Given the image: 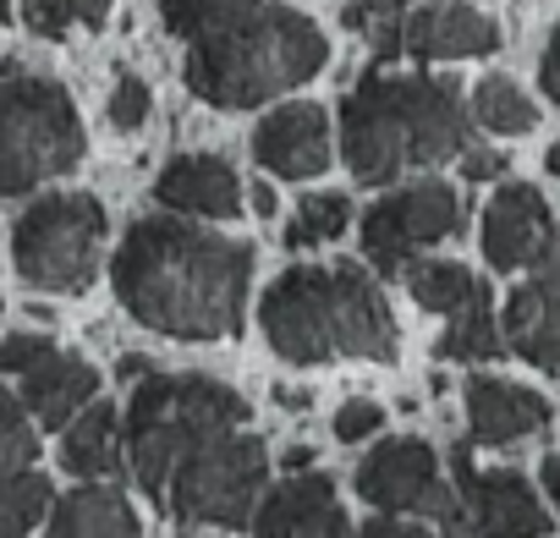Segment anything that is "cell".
<instances>
[{"mask_svg":"<svg viewBox=\"0 0 560 538\" xmlns=\"http://www.w3.org/2000/svg\"><path fill=\"white\" fill-rule=\"evenodd\" d=\"M253 533L264 538H287V533H314V538H330V533H352V516L336 494V478L325 472H292L280 489H269L253 511Z\"/></svg>","mask_w":560,"mask_h":538,"instance_id":"cell-16","label":"cell"},{"mask_svg":"<svg viewBox=\"0 0 560 538\" xmlns=\"http://www.w3.org/2000/svg\"><path fill=\"white\" fill-rule=\"evenodd\" d=\"M500 171H505V154L500 149H467L462 154V176L467 182H494Z\"/></svg>","mask_w":560,"mask_h":538,"instance_id":"cell-33","label":"cell"},{"mask_svg":"<svg viewBox=\"0 0 560 538\" xmlns=\"http://www.w3.org/2000/svg\"><path fill=\"white\" fill-rule=\"evenodd\" d=\"M45 511H56V489L45 472H0V533H28L45 522Z\"/></svg>","mask_w":560,"mask_h":538,"instance_id":"cell-24","label":"cell"},{"mask_svg":"<svg viewBox=\"0 0 560 538\" xmlns=\"http://www.w3.org/2000/svg\"><path fill=\"white\" fill-rule=\"evenodd\" d=\"M472 110H478V121L489 127V132H533L538 127V105L511 83V78H483L478 89H472Z\"/></svg>","mask_w":560,"mask_h":538,"instance_id":"cell-25","label":"cell"},{"mask_svg":"<svg viewBox=\"0 0 560 538\" xmlns=\"http://www.w3.org/2000/svg\"><path fill=\"white\" fill-rule=\"evenodd\" d=\"M110 121H116L121 132H138V127L149 121V83H143V78H121V83H116V94H110Z\"/></svg>","mask_w":560,"mask_h":538,"instance_id":"cell-30","label":"cell"},{"mask_svg":"<svg viewBox=\"0 0 560 538\" xmlns=\"http://www.w3.org/2000/svg\"><path fill=\"white\" fill-rule=\"evenodd\" d=\"M83 149L89 138L67 89L50 78H28L18 61H7V89H0V187L7 198H23L45 176H67Z\"/></svg>","mask_w":560,"mask_h":538,"instance_id":"cell-6","label":"cell"},{"mask_svg":"<svg viewBox=\"0 0 560 538\" xmlns=\"http://www.w3.org/2000/svg\"><path fill=\"white\" fill-rule=\"evenodd\" d=\"M253 7H264V0H160V23H165V34H176V39L192 45V39L236 23Z\"/></svg>","mask_w":560,"mask_h":538,"instance_id":"cell-27","label":"cell"},{"mask_svg":"<svg viewBox=\"0 0 560 538\" xmlns=\"http://www.w3.org/2000/svg\"><path fill=\"white\" fill-rule=\"evenodd\" d=\"M538 483H544V500L560 511V451H555V456H544V467H538Z\"/></svg>","mask_w":560,"mask_h":538,"instance_id":"cell-35","label":"cell"},{"mask_svg":"<svg viewBox=\"0 0 560 538\" xmlns=\"http://www.w3.org/2000/svg\"><path fill=\"white\" fill-rule=\"evenodd\" d=\"M280 461H287V472H308V467H314V445H292Z\"/></svg>","mask_w":560,"mask_h":538,"instance_id":"cell-39","label":"cell"},{"mask_svg":"<svg viewBox=\"0 0 560 538\" xmlns=\"http://www.w3.org/2000/svg\"><path fill=\"white\" fill-rule=\"evenodd\" d=\"M110 17V0H28V23L45 39H67V34H94Z\"/></svg>","mask_w":560,"mask_h":538,"instance_id":"cell-28","label":"cell"},{"mask_svg":"<svg viewBox=\"0 0 560 538\" xmlns=\"http://www.w3.org/2000/svg\"><path fill=\"white\" fill-rule=\"evenodd\" d=\"M154 198L176 214H203V220H236L242 214V176L220 154H171Z\"/></svg>","mask_w":560,"mask_h":538,"instance_id":"cell-17","label":"cell"},{"mask_svg":"<svg viewBox=\"0 0 560 538\" xmlns=\"http://www.w3.org/2000/svg\"><path fill=\"white\" fill-rule=\"evenodd\" d=\"M407 292H412V303L418 308H429V314H456V308H467L478 292H483V281L472 276L467 264H451V258H429V264H412L407 269Z\"/></svg>","mask_w":560,"mask_h":538,"instance_id":"cell-23","label":"cell"},{"mask_svg":"<svg viewBox=\"0 0 560 538\" xmlns=\"http://www.w3.org/2000/svg\"><path fill=\"white\" fill-rule=\"evenodd\" d=\"M401 50L412 61H462V56H494L500 23L462 0H434L401 17Z\"/></svg>","mask_w":560,"mask_h":538,"instance_id":"cell-14","label":"cell"},{"mask_svg":"<svg viewBox=\"0 0 560 538\" xmlns=\"http://www.w3.org/2000/svg\"><path fill=\"white\" fill-rule=\"evenodd\" d=\"M434 352L451 358V363H489V358L511 352V347H505V325H494V314H489V286H483L467 308L451 314V325H445V336H440Z\"/></svg>","mask_w":560,"mask_h":538,"instance_id":"cell-22","label":"cell"},{"mask_svg":"<svg viewBox=\"0 0 560 538\" xmlns=\"http://www.w3.org/2000/svg\"><path fill=\"white\" fill-rule=\"evenodd\" d=\"M121 456H127V445L116 434V407L110 401H89L61 434V467L72 478H105V472H116Z\"/></svg>","mask_w":560,"mask_h":538,"instance_id":"cell-21","label":"cell"},{"mask_svg":"<svg viewBox=\"0 0 560 538\" xmlns=\"http://www.w3.org/2000/svg\"><path fill=\"white\" fill-rule=\"evenodd\" d=\"M247 418H253V407L209 374H149V379H138L127 418H121V445H127V472L143 489V500L160 511L182 456L220 429H242Z\"/></svg>","mask_w":560,"mask_h":538,"instance_id":"cell-5","label":"cell"},{"mask_svg":"<svg viewBox=\"0 0 560 538\" xmlns=\"http://www.w3.org/2000/svg\"><path fill=\"white\" fill-rule=\"evenodd\" d=\"M247 203H253V214H258V220H269V214L280 209V198H275V187H269L264 176L253 182V192H247Z\"/></svg>","mask_w":560,"mask_h":538,"instance_id":"cell-36","label":"cell"},{"mask_svg":"<svg viewBox=\"0 0 560 538\" xmlns=\"http://www.w3.org/2000/svg\"><path fill=\"white\" fill-rule=\"evenodd\" d=\"M116 379H127V385H132V379H149V358H138V352H127V358L116 363Z\"/></svg>","mask_w":560,"mask_h":538,"instance_id":"cell-37","label":"cell"},{"mask_svg":"<svg viewBox=\"0 0 560 538\" xmlns=\"http://www.w3.org/2000/svg\"><path fill=\"white\" fill-rule=\"evenodd\" d=\"M105 203L94 192H45L12 225V264L28 292H89L100 276Z\"/></svg>","mask_w":560,"mask_h":538,"instance_id":"cell-7","label":"cell"},{"mask_svg":"<svg viewBox=\"0 0 560 538\" xmlns=\"http://www.w3.org/2000/svg\"><path fill=\"white\" fill-rule=\"evenodd\" d=\"M110 281L121 308L176 341H231L242 330L253 247L192 220H132L110 258Z\"/></svg>","mask_w":560,"mask_h":538,"instance_id":"cell-1","label":"cell"},{"mask_svg":"<svg viewBox=\"0 0 560 538\" xmlns=\"http://www.w3.org/2000/svg\"><path fill=\"white\" fill-rule=\"evenodd\" d=\"M478 242H483V264L505 269V276H511V269L544 264V258L560 247L555 220H549V203H544V192L527 187V182H500V192H494L489 209H483Z\"/></svg>","mask_w":560,"mask_h":538,"instance_id":"cell-12","label":"cell"},{"mask_svg":"<svg viewBox=\"0 0 560 538\" xmlns=\"http://www.w3.org/2000/svg\"><path fill=\"white\" fill-rule=\"evenodd\" d=\"M275 401L287 407V412H303V407H314V396H308V390H292V385H275Z\"/></svg>","mask_w":560,"mask_h":538,"instance_id":"cell-38","label":"cell"},{"mask_svg":"<svg viewBox=\"0 0 560 538\" xmlns=\"http://www.w3.org/2000/svg\"><path fill=\"white\" fill-rule=\"evenodd\" d=\"M385 429V407L380 401H369V396H352L341 412H336V440H369V434H380Z\"/></svg>","mask_w":560,"mask_h":538,"instance_id":"cell-31","label":"cell"},{"mask_svg":"<svg viewBox=\"0 0 560 538\" xmlns=\"http://www.w3.org/2000/svg\"><path fill=\"white\" fill-rule=\"evenodd\" d=\"M352 225V203L347 192H308L287 225V247L303 253V247H319V242H336L341 231Z\"/></svg>","mask_w":560,"mask_h":538,"instance_id":"cell-26","label":"cell"},{"mask_svg":"<svg viewBox=\"0 0 560 538\" xmlns=\"http://www.w3.org/2000/svg\"><path fill=\"white\" fill-rule=\"evenodd\" d=\"M467 220L462 209V192L445 187V182H412V187H396L385 192L369 214H363V253L380 276H396V269H412L423 247L456 236Z\"/></svg>","mask_w":560,"mask_h":538,"instance_id":"cell-10","label":"cell"},{"mask_svg":"<svg viewBox=\"0 0 560 538\" xmlns=\"http://www.w3.org/2000/svg\"><path fill=\"white\" fill-rule=\"evenodd\" d=\"M538 89H544V100H555V105H560V23H555L549 50H544V61H538Z\"/></svg>","mask_w":560,"mask_h":538,"instance_id":"cell-34","label":"cell"},{"mask_svg":"<svg viewBox=\"0 0 560 538\" xmlns=\"http://www.w3.org/2000/svg\"><path fill=\"white\" fill-rule=\"evenodd\" d=\"M50 352H56V347H50L45 336H28V330H12V336H7V352H0V363H7V374L18 379V374H28V369H34L39 358H50Z\"/></svg>","mask_w":560,"mask_h":538,"instance_id":"cell-32","label":"cell"},{"mask_svg":"<svg viewBox=\"0 0 560 538\" xmlns=\"http://www.w3.org/2000/svg\"><path fill=\"white\" fill-rule=\"evenodd\" d=\"M451 467H456V489L467 500V533H489V538H544V533H555L549 505L533 494V483L522 472H511V467L478 472L467 445L451 451Z\"/></svg>","mask_w":560,"mask_h":538,"instance_id":"cell-11","label":"cell"},{"mask_svg":"<svg viewBox=\"0 0 560 538\" xmlns=\"http://www.w3.org/2000/svg\"><path fill=\"white\" fill-rule=\"evenodd\" d=\"M34 412L23 401V390H7L0 401V472H23L34 456H39V440H34Z\"/></svg>","mask_w":560,"mask_h":538,"instance_id":"cell-29","label":"cell"},{"mask_svg":"<svg viewBox=\"0 0 560 538\" xmlns=\"http://www.w3.org/2000/svg\"><path fill=\"white\" fill-rule=\"evenodd\" d=\"M374 7H390V12H401V7H407V0H374Z\"/></svg>","mask_w":560,"mask_h":538,"instance_id":"cell-41","label":"cell"},{"mask_svg":"<svg viewBox=\"0 0 560 538\" xmlns=\"http://www.w3.org/2000/svg\"><path fill=\"white\" fill-rule=\"evenodd\" d=\"M544 165H549V176H560V143H549V154H544Z\"/></svg>","mask_w":560,"mask_h":538,"instance_id":"cell-40","label":"cell"},{"mask_svg":"<svg viewBox=\"0 0 560 538\" xmlns=\"http://www.w3.org/2000/svg\"><path fill=\"white\" fill-rule=\"evenodd\" d=\"M505 347L538 374H560V247L533 264V276L505 303Z\"/></svg>","mask_w":560,"mask_h":538,"instance_id":"cell-13","label":"cell"},{"mask_svg":"<svg viewBox=\"0 0 560 538\" xmlns=\"http://www.w3.org/2000/svg\"><path fill=\"white\" fill-rule=\"evenodd\" d=\"M18 390H23V401H28V412L39 418V429H67L89 401H94V390H100V374H94V363L89 358H78V352H50V358H39L28 374H18Z\"/></svg>","mask_w":560,"mask_h":538,"instance_id":"cell-19","label":"cell"},{"mask_svg":"<svg viewBox=\"0 0 560 538\" xmlns=\"http://www.w3.org/2000/svg\"><path fill=\"white\" fill-rule=\"evenodd\" d=\"M253 160L275 176H319L330 165V116L319 105H280L253 127Z\"/></svg>","mask_w":560,"mask_h":538,"instance_id":"cell-15","label":"cell"},{"mask_svg":"<svg viewBox=\"0 0 560 538\" xmlns=\"http://www.w3.org/2000/svg\"><path fill=\"white\" fill-rule=\"evenodd\" d=\"M341 154L352 182L385 187L418 165L467 154V105L456 78L369 72L341 100Z\"/></svg>","mask_w":560,"mask_h":538,"instance_id":"cell-2","label":"cell"},{"mask_svg":"<svg viewBox=\"0 0 560 538\" xmlns=\"http://www.w3.org/2000/svg\"><path fill=\"white\" fill-rule=\"evenodd\" d=\"M50 533L56 538H138V516L127 505L121 489H105V483H83L72 489L67 500H56L50 511Z\"/></svg>","mask_w":560,"mask_h":538,"instance_id":"cell-20","label":"cell"},{"mask_svg":"<svg viewBox=\"0 0 560 538\" xmlns=\"http://www.w3.org/2000/svg\"><path fill=\"white\" fill-rule=\"evenodd\" d=\"M325 61H330V45L319 23L264 0V7L242 12L236 23L187 45V89L203 105L253 110L287 89H303L314 72H325Z\"/></svg>","mask_w":560,"mask_h":538,"instance_id":"cell-4","label":"cell"},{"mask_svg":"<svg viewBox=\"0 0 560 538\" xmlns=\"http://www.w3.org/2000/svg\"><path fill=\"white\" fill-rule=\"evenodd\" d=\"M264 336L287 363L369 358L396 363V319L385 292L358 264H298L264 292Z\"/></svg>","mask_w":560,"mask_h":538,"instance_id":"cell-3","label":"cell"},{"mask_svg":"<svg viewBox=\"0 0 560 538\" xmlns=\"http://www.w3.org/2000/svg\"><path fill=\"white\" fill-rule=\"evenodd\" d=\"M258 489H264V440L247 423L220 429L182 456L160 516L187 527H253Z\"/></svg>","mask_w":560,"mask_h":538,"instance_id":"cell-8","label":"cell"},{"mask_svg":"<svg viewBox=\"0 0 560 538\" xmlns=\"http://www.w3.org/2000/svg\"><path fill=\"white\" fill-rule=\"evenodd\" d=\"M467 396V429L478 445H516L538 429H549V401L527 385L494 379V374H472L462 385Z\"/></svg>","mask_w":560,"mask_h":538,"instance_id":"cell-18","label":"cell"},{"mask_svg":"<svg viewBox=\"0 0 560 538\" xmlns=\"http://www.w3.org/2000/svg\"><path fill=\"white\" fill-rule=\"evenodd\" d=\"M358 494L374 511H396V516H429L440 527H467V500L462 489H451L440 478V456L429 440L407 434V440H385L358 461Z\"/></svg>","mask_w":560,"mask_h":538,"instance_id":"cell-9","label":"cell"}]
</instances>
